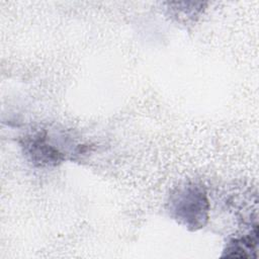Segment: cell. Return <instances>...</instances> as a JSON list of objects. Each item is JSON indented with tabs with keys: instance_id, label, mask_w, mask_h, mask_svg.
<instances>
[{
	"instance_id": "cell-2",
	"label": "cell",
	"mask_w": 259,
	"mask_h": 259,
	"mask_svg": "<svg viewBox=\"0 0 259 259\" xmlns=\"http://www.w3.org/2000/svg\"><path fill=\"white\" fill-rule=\"evenodd\" d=\"M21 147L29 161L39 167L57 166L65 161L68 155L61 150L46 130L36 131L25 136Z\"/></svg>"
},
{
	"instance_id": "cell-3",
	"label": "cell",
	"mask_w": 259,
	"mask_h": 259,
	"mask_svg": "<svg viewBox=\"0 0 259 259\" xmlns=\"http://www.w3.org/2000/svg\"><path fill=\"white\" fill-rule=\"evenodd\" d=\"M258 244V227H255L250 234L240 238L232 239L224 250L223 257L250 258L256 257Z\"/></svg>"
},
{
	"instance_id": "cell-1",
	"label": "cell",
	"mask_w": 259,
	"mask_h": 259,
	"mask_svg": "<svg viewBox=\"0 0 259 259\" xmlns=\"http://www.w3.org/2000/svg\"><path fill=\"white\" fill-rule=\"evenodd\" d=\"M168 211L174 220L189 230L203 228L209 211L205 190L201 185L191 182L176 187L169 196Z\"/></svg>"
}]
</instances>
